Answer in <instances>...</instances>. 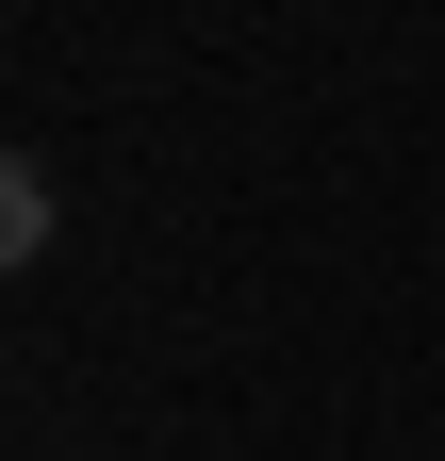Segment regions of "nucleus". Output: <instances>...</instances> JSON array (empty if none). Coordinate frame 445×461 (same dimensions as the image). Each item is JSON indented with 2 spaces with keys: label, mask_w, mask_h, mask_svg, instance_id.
Segmentation results:
<instances>
[{
  "label": "nucleus",
  "mask_w": 445,
  "mask_h": 461,
  "mask_svg": "<svg viewBox=\"0 0 445 461\" xmlns=\"http://www.w3.org/2000/svg\"><path fill=\"white\" fill-rule=\"evenodd\" d=\"M50 230H67V198H50V165H0V264H33Z\"/></svg>",
  "instance_id": "f257e3e1"
}]
</instances>
